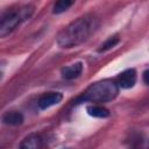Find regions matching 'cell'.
Wrapping results in <instances>:
<instances>
[{
  "instance_id": "obj_1",
  "label": "cell",
  "mask_w": 149,
  "mask_h": 149,
  "mask_svg": "<svg viewBox=\"0 0 149 149\" xmlns=\"http://www.w3.org/2000/svg\"><path fill=\"white\" fill-rule=\"evenodd\" d=\"M99 20L93 15H84L68 24L57 35V44L70 49L86 42L98 29Z\"/></svg>"
},
{
  "instance_id": "obj_2",
  "label": "cell",
  "mask_w": 149,
  "mask_h": 149,
  "mask_svg": "<svg viewBox=\"0 0 149 149\" xmlns=\"http://www.w3.org/2000/svg\"><path fill=\"white\" fill-rule=\"evenodd\" d=\"M35 7L30 3L12 7L0 14V37L13 33L21 23L27 21L34 13Z\"/></svg>"
},
{
  "instance_id": "obj_3",
  "label": "cell",
  "mask_w": 149,
  "mask_h": 149,
  "mask_svg": "<svg viewBox=\"0 0 149 149\" xmlns=\"http://www.w3.org/2000/svg\"><path fill=\"white\" fill-rule=\"evenodd\" d=\"M119 94V86L115 81L104 79L88 86L84 94L78 99V102H108L114 100Z\"/></svg>"
},
{
  "instance_id": "obj_4",
  "label": "cell",
  "mask_w": 149,
  "mask_h": 149,
  "mask_svg": "<svg viewBox=\"0 0 149 149\" xmlns=\"http://www.w3.org/2000/svg\"><path fill=\"white\" fill-rule=\"evenodd\" d=\"M63 99V94L61 92H47V93H43L38 100H37V106L41 108V109H47L51 106H55L57 104H59Z\"/></svg>"
},
{
  "instance_id": "obj_5",
  "label": "cell",
  "mask_w": 149,
  "mask_h": 149,
  "mask_svg": "<svg viewBox=\"0 0 149 149\" xmlns=\"http://www.w3.org/2000/svg\"><path fill=\"white\" fill-rule=\"evenodd\" d=\"M116 85L119 88H130L136 83V71L134 69H127L118 76Z\"/></svg>"
},
{
  "instance_id": "obj_6",
  "label": "cell",
  "mask_w": 149,
  "mask_h": 149,
  "mask_svg": "<svg viewBox=\"0 0 149 149\" xmlns=\"http://www.w3.org/2000/svg\"><path fill=\"white\" fill-rule=\"evenodd\" d=\"M83 63L81 62H76L73 64H70L65 68L62 69V77L66 80H72V79H76L78 78L81 72H83Z\"/></svg>"
},
{
  "instance_id": "obj_7",
  "label": "cell",
  "mask_w": 149,
  "mask_h": 149,
  "mask_svg": "<svg viewBox=\"0 0 149 149\" xmlns=\"http://www.w3.org/2000/svg\"><path fill=\"white\" fill-rule=\"evenodd\" d=\"M1 121H2V123L7 125V126H20L23 123L24 118L21 112L10 111V112H6L1 116Z\"/></svg>"
},
{
  "instance_id": "obj_8",
  "label": "cell",
  "mask_w": 149,
  "mask_h": 149,
  "mask_svg": "<svg viewBox=\"0 0 149 149\" xmlns=\"http://www.w3.org/2000/svg\"><path fill=\"white\" fill-rule=\"evenodd\" d=\"M20 149H42V139L36 134L28 135L21 142Z\"/></svg>"
},
{
  "instance_id": "obj_9",
  "label": "cell",
  "mask_w": 149,
  "mask_h": 149,
  "mask_svg": "<svg viewBox=\"0 0 149 149\" xmlns=\"http://www.w3.org/2000/svg\"><path fill=\"white\" fill-rule=\"evenodd\" d=\"M86 112L88 115L99 119H104L109 115V111L101 105H90L86 107Z\"/></svg>"
},
{
  "instance_id": "obj_10",
  "label": "cell",
  "mask_w": 149,
  "mask_h": 149,
  "mask_svg": "<svg viewBox=\"0 0 149 149\" xmlns=\"http://www.w3.org/2000/svg\"><path fill=\"white\" fill-rule=\"evenodd\" d=\"M72 5H73V1H70V0H59V1L55 2L54 7H52V13L54 14H62V13L66 12Z\"/></svg>"
},
{
  "instance_id": "obj_11",
  "label": "cell",
  "mask_w": 149,
  "mask_h": 149,
  "mask_svg": "<svg viewBox=\"0 0 149 149\" xmlns=\"http://www.w3.org/2000/svg\"><path fill=\"white\" fill-rule=\"evenodd\" d=\"M119 42H120V38H119L118 36L109 37L108 40H106V41L100 45V48L98 49V52H105V51H107V50L112 49L113 47H115Z\"/></svg>"
},
{
  "instance_id": "obj_12",
  "label": "cell",
  "mask_w": 149,
  "mask_h": 149,
  "mask_svg": "<svg viewBox=\"0 0 149 149\" xmlns=\"http://www.w3.org/2000/svg\"><path fill=\"white\" fill-rule=\"evenodd\" d=\"M143 81H144L146 85H148V70H146L143 72Z\"/></svg>"
},
{
  "instance_id": "obj_13",
  "label": "cell",
  "mask_w": 149,
  "mask_h": 149,
  "mask_svg": "<svg viewBox=\"0 0 149 149\" xmlns=\"http://www.w3.org/2000/svg\"><path fill=\"white\" fill-rule=\"evenodd\" d=\"M1 77H2V74H1V71H0V79H1Z\"/></svg>"
}]
</instances>
